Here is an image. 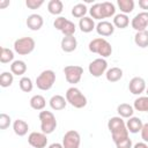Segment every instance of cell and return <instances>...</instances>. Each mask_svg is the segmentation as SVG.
<instances>
[{
    "mask_svg": "<svg viewBox=\"0 0 148 148\" xmlns=\"http://www.w3.org/2000/svg\"><path fill=\"white\" fill-rule=\"evenodd\" d=\"M89 14L92 18L95 20H102V18H108L111 16H114L116 14V7L112 2L110 1H104V2H97L94 3L90 9Z\"/></svg>",
    "mask_w": 148,
    "mask_h": 148,
    "instance_id": "cell-1",
    "label": "cell"
},
{
    "mask_svg": "<svg viewBox=\"0 0 148 148\" xmlns=\"http://www.w3.org/2000/svg\"><path fill=\"white\" fill-rule=\"evenodd\" d=\"M88 47H89V51L90 52L97 53V54L102 56V58H108L112 53V46H111V44L106 39H104L102 37H98V38L92 39L89 43Z\"/></svg>",
    "mask_w": 148,
    "mask_h": 148,
    "instance_id": "cell-2",
    "label": "cell"
},
{
    "mask_svg": "<svg viewBox=\"0 0 148 148\" xmlns=\"http://www.w3.org/2000/svg\"><path fill=\"white\" fill-rule=\"evenodd\" d=\"M66 101L73 108L82 109L87 105V97L76 87H71L66 91Z\"/></svg>",
    "mask_w": 148,
    "mask_h": 148,
    "instance_id": "cell-3",
    "label": "cell"
},
{
    "mask_svg": "<svg viewBox=\"0 0 148 148\" xmlns=\"http://www.w3.org/2000/svg\"><path fill=\"white\" fill-rule=\"evenodd\" d=\"M40 130L45 134H51L57 128V119L51 111H40L39 112Z\"/></svg>",
    "mask_w": 148,
    "mask_h": 148,
    "instance_id": "cell-4",
    "label": "cell"
},
{
    "mask_svg": "<svg viewBox=\"0 0 148 148\" xmlns=\"http://www.w3.org/2000/svg\"><path fill=\"white\" fill-rule=\"evenodd\" d=\"M56 82V73L52 69H45L37 77H36V86L40 90H50Z\"/></svg>",
    "mask_w": 148,
    "mask_h": 148,
    "instance_id": "cell-5",
    "label": "cell"
},
{
    "mask_svg": "<svg viewBox=\"0 0 148 148\" xmlns=\"http://www.w3.org/2000/svg\"><path fill=\"white\" fill-rule=\"evenodd\" d=\"M36 43L31 37H22L14 42V51L20 56H28L35 50Z\"/></svg>",
    "mask_w": 148,
    "mask_h": 148,
    "instance_id": "cell-6",
    "label": "cell"
},
{
    "mask_svg": "<svg viewBox=\"0 0 148 148\" xmlns=\"http://www.w3.org/2000/svg\"><path fill=\"white\" fill-rule=\"evenodd\" d=\"M53 25H54V28L57 30L62 32L64 36H74L75 30H76L75 24L72 21H69L66 17H64V16L57 17L54 20V22H53Z\"/></svg>",
    "mask_w": 148,
    "mask_h": 148,
    "instance_id": "cell-7",
    "label": "cell"
},
{
    "mask_svg": "<svg viewBox=\"0 0 148 148\" xmlns=\"http://www.w3.org/2000/svg\"><path fill=\"white\" fill-rule=\"evenodd\" d=\"M64 74L66 77V81L71 84H76L80 82L82 74H83V68L81 66L76 65H68L64 68Z\"/></svg>",
    "mask_w": 148,
    "mask_h": 148,
    "instance_id": "cell-8",
    "label": "cell"
},
{
    "mask_svg": "<svg viewBox=\"0 0 148 148\" xmlns=\"http://www.w3.org/2000/svg\"><path fill=\"white\" fill-rule=\"evenodd\" d=\"M106 69H108V62L104 58H97V59L92 60L88 66L89 73L95 77L102 76L106 72Z\"/></svg>",
    "mask_w": 148,
    "mask_h": 148,
    "instance_id": "cell-9",
    "label": "cell"
},
{
    "mask_svg": "<svg viewBox=\"0 0 148 148\" xmlns=\"http://www.w3.org/2000/svg\"><path fill=\"white\" fill-rule=\"evenodd\" d=\"M81 136L77 131L71 130L67 131L62 138V146L64 148H80Z\"/></svg>",
    "mask_w": 148,
    "mask_h": 148,
    "instance_id": "cell-10",
    "label": "cell"
},
{
    "mask_svg": "<svg viewBox=\"0 0 148 148\" xmlns=\"http://www.w3.org/2000/svg\"><path fill=\"white\" fill-rule=\"evenodd\" d=\"M28 142L34 148H45L47 145V138L43 132H31L28 136Z\"/></svg>",
    "mask_w": 148,
    "mask_h": 148,
    "instance_id": "cell-11",
    "label": "cell"
},
{
    "mask_svg": "<svg viewBox=\"0 0 148 148\" xmlns=\"http://www.w3.org/2000/svg\"><path fill=\"white\" fill-rule=\"evenodd\" d=\"M131 25H132V28H133L136 32L147 30L146 28L148 27V12H141V13L136 14V15L132 18Z\"/></svg>",
    "mask_w": 148,
    "mask_h": 148,
    "instance_id": "cell-12",
    "label": "cell"
},
{
    "mask_svg": "<svg viewBox=\"0 0 148 148\" xmlns=\"http://www.w3.org/2000/svg\"><path fill=\"white\" fill-rule=\"evenodd\" d=\"M146 81L140 76L133 77L128 83V90L133 95H141L143 91H146Z\"/></svg>",
    "mask_w": 148,
    "mask_h": 148,
    "instance_id": "cell-13",
    "label": "cell"
},
{
    "mask_svg": "<svg viewBox=\"0 0 148 148\" xmlns=\"http://www.w3.org/2000/svg\"><path fill=\"white\" fill-rule=\"evenodd\" d=\"M96 31L99 36L108 37L114 32V25H113V23H111L109 21H101L96 25Z\"/></svg>",
    "mask_w": 148,
    "mask_h": 148,
    "instance_id": "cell-14",
    "label": "cell"
},
{
    "mask_svg": "<svg viewBox=\"0 0 148 148\" xmlns=\"http://www.w3.org/2000/svg\"><path fill=\"white\" fill-rule=\"evenodd\" d=\"M25 23H27V27H28L30 30L37 31V30H39V29L43 27L44 20H43V17H42V15H39V14H31V15L28 16Z\"/></svg>",
    "mask_w": 148,
    "mask_h": 148,
    "instance_id": "cell-15",
    "label": "cell"
},
{
    "mask_svg": "<svg viewBox=\"0 0 148 148\" xmlns=\"http://www.w3.org/2000/svg\"><path fill=\"white\" fill-rule=\"evenodd\" d=\"M60 46H61V50L64 52H73L76 50L77 47V40L74 36H64L62 39H61V43H60Z\"/></svg>",
    "mask_w": 148,
    "mask_h": 148,
    "instance_id": "cell-16",
    "label": "cell"
},
{
    "mask_svg": "<svg viewBox=\"0 0 148 148\" xmlns=\"http://www.w3.org/2000/svg\"><path fill=\"white\" fill-rule=\"evenodd\" d=\"M49 103H50L51 109H53V110H56V111H59V110H64V109L66 108L67 101H66V98H65L64 96H61V95H53V96L50 98Z\"/></svg>",
    "mask_w": 148,
    "mask_h": 148,
    "instance_id": "cell-17",
    "label": "cell"
},
{
    "mask_svg": "<svg viewBox=\"0 0 148 148\" xmlns=\"http://www.w3.org/2000/svg\"><path fill=\"white\" fill-rule=\"evenodd\" d=\"M142 126H143V123H142V120H141L140 118H138V117H131V118H128V120H127V123H126V127H127L128 132L134 133V134L141 132Z\"/></svg>",
    "mask_w": 148,
    "mask_h": 148,
    "instance_id": "cell-18",
    "label": "cell"
},
{
    "mask_svg": "<svg viewBox=\"0 0 148 148\" xmlns=\"http://www.w3.org/2000/svg\"><path fill=\"white\" fill-rule=\"evenodd\" d=\"M79 28L82 32L84 34H88V32H91L94 29H96V25H95V22L91 17H88V16H84L82 18H80L79 21Z\"/></svg>",
    "mask_w": 148,
    "mask_h": 148,
    "instance_id": "cell-19",
    "label": "cell"
},
{
    "mask_svg": "<svg viewBox=\"0 0 148 148\" xmlns=\"http://www.w3.org/2000/svg\"><path fill=\"white\" fill-rule=\"evenodd\" d=\"M13 130H14V133L18 136H24L27 133H28V130H29V125L27 121L22 120V119H16L14 123H13Z\"/></svg>",
    "mask_w": 148,
    "mask_h": 148,
    "instance_id": "cell-20",
    "label": "cell"
},
{
    "mask_svg": "<svg viewBox=\"0 0 148 148\" xmlns=\"http://www.w3.org/2000/svg\"><path fill=\"white\" fill-rule=\"evenodd\" d=\"M29 104L30 106L34 109V110H37V111H42L45 105H46V101L44 98V96L42 95H34L30 101H29Z\"/></svg>",
    "mask_w": 148,
    "mask_h": 148,
    "instance_id": "cell-21",
    "label": "cell"
},
{
    "mask_svg": "<svg viewBox=\"0 0 148 148\" xmlns=\"http://www.w3.org/2000/svg\"><path fill=\"white\" fill-rule=\"evenodd\" d=\"M105 76L109 82H117L123 77V69L119 67H111L106 71Z\"/></svg>",
    "mask_w": 148,
    "mask_h": 148,
    "instance_id": "cell-22",
    "label": "cell"
},
{
    "mask_svg": "<svg viewBox=\"0 0 148 148\" xmlns=\"http://www.w3.org/2000/svg\"><path fill=\"white\" fill-rule=\"evenodd\" d=\"M117 112L121 118H131L134 113V108L127 103H121L117 106Z\"/></svg>",
    "mask_w": 148,
    "mask_h": 148,
    "instance_id": "cell-23",
    "label": "cell"
},
{
    "mask_svg": "<svg viewBox=\"0 0 148 148\" xmlns=\"http://www.w3.org/2000/svg\"><path fill=\"white\" fill-rule=\"evenodd\" d=\"M10 72L14 75H23L27 72V64L23 60H14L10 65Z\"/></svg>",
    "mask_w": 148,
    "mask_h": 148,
    "instance_id": "cell-24",
    "label": "cell"
},
{
    "mask_svg": "<svg viewBox=\"0 0 148 148\" xmlns=\"http://www.w3.org/2000/svg\"><path fill=\"white\" fill-rule=\"evenodd\" d=\"M112 23H113V25H114L116 28L125 29V28H127L128 24H130V18H128V16H127L126 14L120 13V14L114 15V17H113V22H112Z\"/></svg>",
    "mask_w": 148,
    "mask_h": 148,
    "instance_id": "cell-25",
    "label": "cell"
},
{
    "mask_svg": "<svg viewBox=\"0 0 148 148\" xmlns=\"http://www.w3.org/2000/svg\"><path fill=\"white\" fill-rule=\"evenodd\" d=\"M125 126H126V124H125V121L123 120L121 117H112L108 121V128H109L110 133H112L117 130H120Z\"/></svg>",
    "mask_w": 148,
    "mask_h": 148,
    "instance_id": "cell-26",
    "label": "cell"
},
{
    "mask_svg": "<svg viewBox=\"0 0 148 148\" xmlns=\"http://www.w3.org/2000/svg\"><path fill=\"white\" fill-rule=\"evenodd\" d=\"M134 43L136 44V46H139L141 49L147 47L148 46V30L136 32L134 36Z\"/></svg>",
    "mask_w": 148,
    "mask_h": 148,
    "instance_id": "cell-27",
    "label": "cell"
},
{
    "mask_svg": "<svg viewBox=\"0 0 148 148\" xmlns=\"http://www.w3.org/2000/svg\"><path fill=\"white\" fill-rule=\"evenodd\" d=\"M47 10L52 15H59L64 10V3L60 0H51L47 3Z\"/></svg>",
    "mask_w": 148,
    "mask_h": 148,
    "instance_id": "cell-28",
    "label": "cell"
},
{
    "mask_svg": "<svg viewBox=\"0 0 148 148\" xmlns=\"http://www.w3.org/2000/svg\"><path fill=\"white\" fill-rule=\"evenodd\" d=\"M133 108L140 112H148V96H140L134 101Z\"/></svg>",
    "mask_w": 148,
    "mask_h": 148,
    "instance_id": "cell-29",
    "label": "cell"
},
{
    "mask_svg": "<svg viewBox=\"0 0 148 148\" xmlns=\"http://www.w3.org/2000/svg\"><path fill=\"white\" fill-rule=\"evenodd\" d=\"M117 5L123 14H130L134 9V1L133 0H117Z\"/></svg>",
    "mask_w": 148,
    "mask_h": 148,
    "instance_id": "cell-30",
    "label": "cell"
},
{
    "mask_svg": "<svg viewBox=\"0 0 148 148\" xmlns=\"http://www.w3.org/2000/svg\"><path fill=\"white\" fill-rule=\"evenodd\" d=\"M111 136H112L113 142L114 143H118V142H120V141H123V140H125V139L128 138V130L125 126V127H123L120 130H117V131L112 132L111 133Z\"/></svg>",
    "mask_w": 148,
    "mask_h": 148,
    "instance_id": "cell-31",
    "label": "cell"
},
{
    "mask_svg": "<svg viewBox=\"0 0 148 148\" xmlns=\"http://www.w3.org/2000/svg\"><path fill=\"white\" fill-rule=\"evenodd\" d=\"M14 81V74L12 72H3L0 75V86L2 88L10 87Z\"/></svg>",
    "mask_w": 148,
    "mask_h": 148,
    "instance_id": "cell-32",
    "label": "cell"
},
{
    "mask_svg": "<svg viewBox=\"0 0 148 148\" xmlns=\"http://www.w3.org/2000/svg\"><path fill=\"white\" fill-rule=\"evenodd\" d=\"M88 9L87 6L84 3H76L73 8H72V15L76 18H82L84 17V15L87 14Z\"/></svg>",
    "mask_w": 148,
    "mask_h": 148,
    "instance_id": "cell-33",
    "label": "cell"
},
{
    "mask_svg": "<svg viewBox=\"0 0 148 148\" xmlns=\"http://www.w3.org/2000/svg\"><path fill=\"white\" fill-rule=\"evenodd\" d=\"M14 60V52L10 49L7 47H1V52H0V61L2 64H8L10 61Z\"/></svg>",
    "mask_w": 148,
    "mask_h": 148,
    "instance_id": "cell-34",
    "label": "cell"
},
{
    "mask_svg": "<svg viewBox=\"0 0 148 148\" xmlns=\"http://www.w3.org/2000/svg\"><path fill=\"white\" fill-rule=\"evenodd\" d=\"M18 86H20V89L22 91H24V92H30L32 90V88H34V83H32L31 79L28 77V76L21 77L20 81H18Z\"/></svg>",
    "mask_w": 148,
    "mask_h": 148,
    "instance_id": "cell-35",
    "label": "cell"
},
{
    "mask_svg": "<svg viewBox=\"0 0 148 148\" xmlns=\"http://www.w3.org/2000/svg\"><path fill=\"white\" fill-rule=\"evenodd\" d=\"M12 123V119L8 114L1 113L0 114V130H7Z\"/></svg>",
    "mask_w": 148,
    "mask_h": 148,
    "instance_id": "cell-36",
    "label": "cell"
},
{
    "mask_svg": "<svg viewBox=\"0 0 148 148\" xmlns=\"http://www.w3.org/2000/svg\"><path fill=\"white\" fill-rule=\"evenodd\" d=\"M43 3H44V0H27L25 1V6L29 9H37Z\"/></svg>",
    "mask_w": 148,
    "mask_h": 148,
    "instance_id": "cell-37",
    "label": "cell"
},
{
    "mask_svg": "<svg viewBox=\"0 0 148 148\" xmlns=\"http://www.w3.org/2000/svg\"><path fill=\"white\" fill-rule=\"evenodd\" d=\"M116 147L117 148H132V140L130 138H127V139L116 143Z\"/></svg>",
    "mask_w": 148,
    "mask_h": 148,
    "instance_id": "cell-38",
    "label": "cell"
},
{
    "mask_svg": "<svg viewBox=\"0 0 148 148\" xmlns=\"http://www.w3.org/2000/svg\"><path fill=\"white\" fill-rule=\"evenodd\" d=\"M141 139L145 141V142H148V123L143 124L142 126V130H141Z\"/></svg>",
    "mask_w": 148,
    "mask_h": 148,
    "instance_id": "cell-39",
    "label": "cell"
},
{
    "mask_svg": "<svg viewBox=\"0 0 148 148\" xmlns=\"http://www.w3.org/2000/svg\"><path fill=\"white\" fill-rule=\"evenodd\" d=\"M139 7L145 9V12H148V0H139Z\"/></svg>",
    "mask_w": 148,
    "mask_h": 148,
    "instance_id": "cell-40",
    "label": "cell"
},
{
    "mask_svg": "<svg viewBox=\"0 0 148 148\" xmlns=\"http://www.w3.org/2000/svg\"><path fill=\"white\" fill-rule=\"evenodd\" d=\"M133 148H148V146L146 145V142H138L133 146Z\"/></svg>",
    "mask_w": 148,
    "mask_h": 148,
    "instance_id": "cell-41",
    "label": "cell"
},
{
    "mask_svg": "<svg viewBox=\"0 0 148 148\" xmlns=\"http://www.w3.org/2000/svg\"><path fill=\"white\" fill-rule=\"evenodd\" d=\"M49 148H64L62 143H58V142H54V143H51L49 146Z\"/></svg>",
    "mask_w": 148,
    "mask_h": 148,
    "instance_id": "cell-42",
    "label": "cell"
},
{
    "mask_svg": "<svg viewBox=\"0 0 148 148\" xmlns=\"http://www.w3.org/2000/svg\"><path fill=\"white\" fill-rule=\"evenodd\" d=\"M7 6H9V1L8 0H1L0 1V8H5Z\"/></svg>",
    "mask_w": 148,
    "mask_h": 148,
    "instance_id": "cell-43",
    "label": "cell"
},
{
    "mask_svg": "<svg viewBox=\"0 0 148 148\" xmlns=\"http://www.w3.org/2000/svg\"><path fill=\"white\" fill-rule=\"evenodd\" d=\"M146 94H147V96H148V87L146 88Z\"/></svg>",
    "mask_w": 148,
    "mask_h": 148,
    "instance_id": "cell-44",
    "label": "cell"
}]
</instances>
